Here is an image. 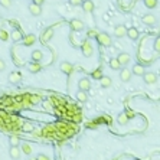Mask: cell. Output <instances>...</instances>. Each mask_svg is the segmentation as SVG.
<instances>
[{
  "label": "cell",
  "instance_id": "cell-33",
  "mask_svg": "<svg viewBox=\"0 0 160 160\" xmlns=\"http://www.w3.org/2000/svg\"><path fill=\"white\" fill-rule=\"evenodd\" d=\"M154 49L157 52H160V36H157L156 41H154Z\"/></svg>",
  "mask_w": 160,
  "mask_h": 160
},
{
  "label": "cell",
  "instance_id": "cell-21",
  "mask_svg": "<svg viewBox=\"0 0 160 160\" xmlns=\"http://www.w3.org/2000/svg\"><path fill=\"white\" fill-rule=\"evenodd\" d=\"M117 120H118V124H120V126H126L128 123V120H130V117L127 115V113H124V114H120Z\"/></svg>",
  "mask_w": 160,
  "mask_h": 160
},
{
  "label": "cell",
  "instance_id": "cell-13",
  "mask_svg": "<svg viewBox=\"0 0 160 160\" xmlns=\"http://www.w3.org/2000/svg\"><path fill=\"white\" fill-rule=\"evenodd\" d=\"M133 74L134 75H139V76H143L144 74H146V69H144V66L140 65V64H137V65L133 66Z\"/></svg>",
  "mask_w": 160,
  "mask_h": 160
},
{
  "label": "cell",
  "instance_id": "cell-17",
  "mask_svg": "<svg viewBox=\"0 0 160 160\" xmlns=\"http://www.w3.org/2000/svg\"><path fill=\"white\" fill-rule=\"evenodd\" d=\"M10 38H12V41H14V42H19L20 39L23 38V35H22V32H20L19 29H14L13 32L10 33Z\"/></svg>",
  "mask_w": 160,
  "mask_h": 160
},
{
  "label": "cell",
  "instance_id": "cell-2",
  "mask_svg": "<svg viewBox=\"0 0 160 160\" xmlns=\"http://www.w3.org/2000/svg\"><path fill=\"white\" fill-rule=\"evenodd\" d=\"M97 41L101 46H111L113 45V41H111V36H110L108 33H98V36H97Z\"/></svg>",
  "mask_w": 160,
  "mask_h": 160
},
{
  "label": "cell",
  "instance_id": "cell-39",
  "mask_svg": "<svg viewBox=\"0 0 160 160\" xmlns=\"http://www.w3.org/2000/svg\"><path fill=\"white\" fill-rule=\"evenodd\" d=\"M0 19H2V13H0Z\"/></svg>",
  "mask_w": 160,
  "mask_h": 160
},
{
  "label": "cell",
  "instance_id": "cell-32",
  "mask_svg": "<svg viewBox=\"0 0 160 160\" xmlns=\"http://www.w3.org/2000/svg\"><path fill=\"white\" fill-rule=\"evenodd\" d=\"M87 36H88V38H97V36H98V32L94 30V29H91V30H88Z\"/></svg>",
  "mask_w": 160,
  "mask_h": 160
},
{
  "label": "cell",
  "instance_id": "cell-40",
  "mask_svg": "<svg viewBox=\"0 0 160 160\" xmlns=\"http://www.w3.org/2000/svg\"><path fill=\"white\" fill-rule=\"evenodd\" d=\"M136 160H137V159H136Z\"/></svg>",
  "mask_w": 160,
  "mask_h": 160
},
{
  "label": "cell",
  "instance_id": "cell-26",
  "mask_svg": "<svg viewBox=\"0 0 160 160\" xmlns=\"http://www.w3.org/2000/svg\"><path fill=\"white\" fill-rule=\"evenodd\" d=\"M103 69H101V68H98V69H95L94 72H92V78H94V80H101V78H103Z\"/></svg>",
  "mask_w": 160,
  "mask_h": 160
},
{
  "label": "cell",
  "instance_id": "cell-35",
  "mask_svg": "<svg viewBox=\"0 0 160 160\" xmlns=\"http://www.w3.org/2000/svg\"><path fill=\"white\" fill-rule=\"evenodd\" d=\"M38 160H52L51 157H48L46 154H39L38 156Z\"/></svg>",
  "mask_w": 160,
  "mask_h": 160
},
{
  "label": "cell",
  "instance_id": "cell-5",
  "mask_svg": "<svg viewBox=\"0 0 160 160\" xmlns=\"http://www.w3.org/2000/svg\"><path fill=\"white\" fill-rule=\"evenodd\" d=\"M128 29L126 28V25H117L114 29V36L115 38H123V36H127Z\"/></svg>",
  "mask_w": 160,
  "mask_h": 160
},
{
  "label": "cell",
  "instance_id": "cell-16",
  "mask_svg": "<svg viewBox=\"0 0 160 160\" xmlns=\"http://www.w3.org/2000/svg\"><path fill=\"white\" fill-rule=\"evenodd\" d=\"M41 69H42V66H41V64H39V62L32 61L30 64H29V71H30V72H33V74L39 72Z\"/></svg>",
  "mask_w": 160,
  "mask_h": 160
},
{
  "label": "cell",
  "instance_id": "cell-3",
  "mask_svg": "<svg viewBox=\"0 0 160 160\" xmlns=\"http://www.w3.org/2000/svg\"><path fill=\"white\" fill-rule=\"evenodd\" d=\"M69 25H71V29H72L74 32H81V30H84V28H85L84 22L80 19H72L69 22Z\"/></svg>",
  "mask_w": 160,
  "mask_h": 160
},
{
  "label": "cell",
  "instance_id": "cell-34",
  "mask_svg": "<svg viewBox=\"0 0 160 160\" xmlns=\"http://www.w3.org/2000/svg\"><path fill=\"white\" fill-rule=\"evenodd\" d=\"M82 2H84V0H69V3L72 6H81L82 5Z\"/></svg>",
  "mask_w": 160,
  "mask_h": 160
},
{
  "label": "cell",
  "instance_id": "cell-15",
  "mask_svg": "<svg viewBox=\"0 0 160 160\" xmlns=\"http://www.w3.org/2000/svg\"><path fill=\"white\" fill-rule=\"evenodd\" d=\"M35 42H36V36L32 35V33L23 38V45H25V46H30V45H33Z\"/></svg>",
  "mask_w": 160,
  "mask_h": 160
},
{
  "label": "cell",
  "instance_id": "cell-14",
  "mask_svg": "<svg viewBox=\"0 0 160 160\" xmlns=\"http://www.w3.org/2000/svg\"><path fill=\"white\" fill-rule=\"evenodd\" d=\"M20 151H22V149H19V146H12L10 147V157H12V159H19L20 157Z\"/></svg>",
  "mask_w": 160,
  "mask_h": 160
},
{
  "label": "cell",
  "instance_id": "cell-4",
  "mask_svg": "<svg viewBox=\"0 0 160 160\" xmlns=\"http://www.w3.org/2000/svg\"><path fill=\"white\" fill-rule=\"evenodd\" d=\"M59 69H61L64 74H66V75H71L72 71H74V65L68 61H62L61 64H59Z\"/></svg>",
  "mask_w": 160,
  "mask_h": 160
},
{
  "label": "cell",
  "instance_id": "cell-30",
  "mask_svg": "<svg viewBox=\"0 0 160 160\" xmlns=\"http://www.w3.org/2000/svg\"><path fill=\"white\" fill-rule=\"evenodd\" d=\"M0 6H3L5 9H9L12 6V0H0Z\"/></svg>",
  "mask_w": 160,
  "mask_h": 160
},
{
  "label": "cell",
  "instance_id": "cell-24",
  "mask_svg": "<svg viewBox=\"0 0 160 160\" xmlns=\"http://www.w3.org/2000/svg\"><path fill=\"white\" fill-rule=\"evenodd\" d=\"M110 66H111V69H120L121 68V64H120V61H118L117 58H114V59H111L110 61Z\"/></svg>",
  "mask_w": 160,
  "mask_h": 160
},
{
  "label": "cell",
  "instance_id": "cell-18",
  "mask_svg": "<svg viewBox=\"0 0 160 160\" xmlns=\"http://www.w3.org/2000/svg\"><path fill=\"white\" fill-rule=\"evenodd\" d=\"M76 100H78L80 103L88 101V94H87V91H82V90L78 91V92H76Z\"/></svg>",
  "mask_w": 160,
  "mask_h": 160
},
{
  "label": "cell",
  "instance_id": "cell-31",
  "mask_svg": "<svg viewBox=\"0 0 160 160\" xmlns=\"http://www.w3.org/2000/svg\"><path fill=\"white\" fill-rule=\"evenodd\" d=\"M10 144H12V146H19V139L16 136H12L10 137Z\"/></svg>",
  "mask_w": 160,
  "mask_h": 160
},
{
  "label": "cell",
  "instance_id": "cell-11",
  "mask_svg": "<svg viewBox=\"0 0 160 160\" xmlns=\"http://www.w3.org/2000/svg\"><path fill=\"white\" fill-rule=\"evenodd\" d=\"M29 12H30L33 16H39V14L42 13L41 5H38V3H30V5H29Z\"/></svg>",
  "mask_w": 160,
  "mask_h": 160
},
{
  "label": "cell",
  "instance_id": "cell-6",
  "mask_svg": "<svg viewBox=\"0 0 160 160\" xmlns=\"http://www.w3.org/2000/svg\"><path fill=\"white\" fill-rule=\"evenodd\" d=\"M141 20H143V23L144 25H147V26H154L156 25V16L154 14H151V13H147V14H144L143 18H141Z\"/></svg>",
  "mask_w": 160,
  "mask_h": 160
},
{
  "label": "cell",
  "instance_id": "cell-12",
  "mask_svg": "<svg viewBox=\"0 0 160 160\" xmlns=\"http://www.w3.org/2000/svg\"><path fill=\"white\" fill-rule=\"evenodd\" d=\"M82 10H84L85 13H91L92 10H94V3H92V0H85V2H82Z\"/></svg>",
  "mask_w": 160,
  "mask_h": 160
},
{
  "label": "cell",
  "instance_id": "cell-27",
  "mask_svg": "<svg viewBox=\"0 0 160 160\" xmlns=\"http://www.w3.org/2000/svg\"><path fill=\"white\" fill-rule=\"evenodd\" d=\"M20 149H22V151H23L25 154H30V153H32V147L29 146L28 143H23V144H22V147H20Z\"/></svg>",
  "mask_w": 160,
  "mask_h": 160
},
{
  "label": "cell",
  "instance_id": "cell-8",
  "mask_svg": "<svg viewBox=\"0 0 160 160\" xmlns=\"http://www.w3.org/2000/svg\"><path fill=\"white\" fill-rule=\"evenodd\" d=\"M117 59L120 61L121 66H126V65H128V64H130V59H131V57L128 55L127 52H121V53L117 57Z\"/></svg>",
  "mask_w": 160,
  "mask_h": 160
},
{
  "label": "cell",
  "instance_id": "cell-22",
  "mask_svg": "<svg viewBox=\"0 0 160 160\" xmlns=\"http://www.w3.org/2000/svg\"><path fill=\"white\" fill-rule=\"evenodd\" d=\"M42 51H39V49H35V51L32 52V61L35 62H39L41 59H42Z\"/></svg>",
  "mask_w": 160,
  "mask_h": 160
},
{
  "label": "cell",
  "instance_id": "cell-1",
  "mask_svg": "<svg viewBox=\"0 0 160 160\" xmlns=\"http://www.w3.org/2000/svg\"><path fill=\"white\" fill-rule=\"evenodd\" d=\"M81 51H82V55L84 57H92V53H94V46H92V43L87 39V41H84L82 42V45H81Z\"/></svg>",
  "mask_w": 160,
  "mask_h": 160
},
{
  "label": "cell",
  "instance_id": "cell-20",
  "mask_svg": "<svg viewBox=\"0 0 160 160\" xmlns=\"http://www.w3.org/2000/svg\"><path fill=\"white\" fill-rule=\"evenodd\" d=\"M111 78L110 76H103L101 80H100V85L103 87V88H108V87H111Z\"/></svg>",
  "mask_w": 160,
  "mask_h": 160
},
{
  "label": "cell",
  "instance_id": "cell-19",
  "mask_svg": "<svg viewBox=\"0 0 160 160\" xmlns=\"http://www.w3.org/2000/svg\"><path fill=\"white\" fill-rule=\"evenodd\" d=\"M127 36L131 39V41H136V39H139V30H137L136 28H128Z\"/></svg>",
  "mask_w": 160,
  "mask_h": 160
},
{
  "label": "cell",
  "instance_id": "cell-23",
  "mask_svg": "<svg viewBox=\"0 0 160 160\" xmlns=\"http://www.w3.org/2000/svg\"><path fill=\"white\" fill-rule=\"evenodd\" d=\"M9 80H10V82H19V81L22 80V76H20L19 72H16V71H14V72H12V74H10Z\"/></svg>",
  "mask_w": 160,
  "mask_h": 160
},
{
  "label": "cell",
  "instance_id": "cell-36",
  "mask_svg": "<svg viewBox=\"0 0 160 160\" xmlns=\"http://www.w3.org/2000/svg\"><path fill=\"white\" fill-rule=\"evenodd\" d=\"M32 124H25V126H23V130H25V131H32Z\"/></svg>",
  "mask_w": 160,
  "mask_h": 160
},
{
  "label": "cell",
  "instance_id": "cell-37",
  "mask_svg": "<svg viewBox=\"0 0 160 160\" xmlns=\"http://www.w3.org/2000/svg\"><path fill=\"white\" fill-rule=\"evenodd\" d=\"M6 69V62L3 59H0V71H5Z\"/></svg>",
  "mask_w": 160,
  "mask_h": 160
},
{
  "label": "cell",
  "instance_id": "cell-7",
  "mask_svg": "<svg viewBox=\"0 0 160 160\" xmlns=\"http://www.w3.org/2000/svg\"><path fill=\"white\" fill-rule=\"evenodd\" d=\"M143 78H144V82L149 85L157 82V75H156L154 72H146V74L143 75Z\"/></svg>",
  "mask_w": 160,
  "mask_h": 160
},
{
  "label": "cell",
  "instance_id": "cell-29",
  "mask_svg": "<svg viewBox=\"0 0 160 160\" xmlns=\"http://www.w3.org/2000/svg\"><path fill=\"white\" fill-rule=\"evenodd\" d=\"M9 33L6 32V30H3V29H0V39H2V41H7V39H9Z\"/></svg>",
  "mask_w": 160,
  "mask_h": 160
},
{
  "label": "cell",
  "instance_id": "cell-25",
  "mask_svg": "<svg viewBox=\"0 0 160 160\" xmlns=\"http://www.w3.org/2000/svg\"><path fill=\"white\" fill-rule=\"evenodd\" d=\"M143 3H144L147 9H154L157 6V0H143Z\"/></svg>",
  "mask_w": 160,
  "mask_h": 160
},
{
  "label": "cell",
  "instance_id": "cell-10",
  "mask_svg": "<svg viewBox=\"0 0 160 160\" xmlns=\"http://www.w3.org/2000/svg\"><path fill=\"white\" fill-rule=\"evenodd\" d=\"M78 87H80V90L82 91H88L91 88V81L88 78H81L80 82H78Z\"/></svg>",
  "mask_w": 160,
  "mask_h": 160
},
{
  "label": "cell",
  "instance_id": "cell-28",
  "mask_svg": "<svg viewBox=\"0 0 160 160\" xmlns=\"http://www.w3.org/2000/svg\"><path fill=\"white\" fill-rule=\"evenodd\" d=\"M52 29H48L46 32L43 33V42H48V41H49V39H51V35H52Z\"/></svg>",
  "mask_w": 160,
  "mask_h": 160
},
{
  "label": "cell",
  "instance_id": "cell-9",
  "mask_svg": "<svg viewBox=\"0 0 160 160\" xmlns=\"http://www.w3.org/2000/svg\"><path fill=\"white\" fill-rule=\"evenodd\" d=\"M131 75H133V71H130V69H124L123 71H120V80L123 81V82H128V81L131 80Z\"/></svg>",
  "mask_w": 160,
  "mask_h": 160
},
{
  "label": "cell",
  "instance_id": "cell-38",
  "mask_svg": "<svg viewBox=\"0 0 160 160\" xmlns=\"http://www.w3.org/2000/svg\"><path fill=\"white\" fill-rule=\"evenodd\" d=\"M42 2H43V0H33V3H38V5H41Z\"/></svg>",
  "mask_w": 160,
  "mask_h": 160
}]
</instances>
